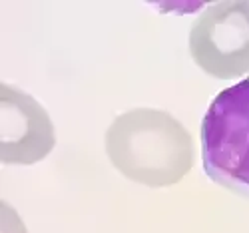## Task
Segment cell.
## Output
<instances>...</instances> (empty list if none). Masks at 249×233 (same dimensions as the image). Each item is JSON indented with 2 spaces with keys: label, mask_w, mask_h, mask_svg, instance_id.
<instances>
[{
  "label": "cell",
  "mask_w": 249,
  "mask_h": 233,
  "mask_svg": "<svg viewBox=\"0 0 249 233\" xmlns=\"http://www.w3.org/2000/svg\"><path fill=\"white\" fill-rule=\"evenodd\" d=\"M106 154L128 179L148 187H170L194 167V142L183 124L156 108L120 114L106 130Z\"/></svg>",
  "instance_id": "obj_1"
},
{
  "label": "cell",
  "mask_w": 249,
  "mask_h": 233,
  "mask_svg": "<svg viewBox=\"0 0 249 233\" xmlns=\"http://www.w3.org/2000/svg\"><path fill=\"white\" fill-rule=\"evenodd\" d=\"M201 158L213 181L249 196V76L212 102L201 124Z\"/></svg>",
  "instance_id": "obj_2"
},
{
  "label": "cell",
  "mask_w": 249,
  "mask_h": 233,
  "mask_svg": "<svg viewBox=\"0 0 249 233\" xmlns=\"http://www.w3.org/2000/svg\"><path fill=\"white\" fill-rule=\"evenodd\" d=\"M196 64L213 78L233 80L249 72V2H217L190 30Z\"/></svg>",
  "instance_id": "obj_3"
},
{
  "label": "cell",
  "mask_w": 249,
  "mask_h": 233,
  "mask_svg": "<svg viewBox=\"0 0 249 233\" xmlns=\"http://www.w3.org/2000/svg\"><path fill=\"white\" fill-rule=\"evenodd\" d=\"M56 143L48 112L32 96L0 84V160L4 163H36Z\"/></svg>",
  "instance_id": "obj_4"
}]
</instances>
